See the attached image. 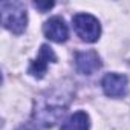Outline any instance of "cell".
<instances>
[{
    "instance_id": "cell-1",
    "label": "cell",
    "mask_w": 130,
    "mask_h": 130,
    "mask_svg": "<svg viewBox=\"0 0 130 130\" xmlns=\"http://www.w3.org/2000/svg\"><path fill=\"white\" fill-rule=\"evenodd\" d=\"M71 101V93L66 89L54 87L37 96L34 103L32 119L34 124L41 128L54 127L64 115Z\"/></svg>"
},
{
    "instance_id": "cell-2",
    "label": "cell",
    "mask_w": 130,
    "mask_h": 130,
    "mask_svg": "<svg viewBox=\"0 0 130 130\" xmlns=\"http://www.w3.org/2000/svg\"><path fill=\"white\" fill-rule=\"evenodd\" d=\"M2 12V25L5 29L11 31L15 35H20L28 25L26 6L22 2H2L0 5Z\"/></svg>"
},
{
    "instance_id": "cell-3",
    "label": "cell",
    "mask_w": 130,
    "mask_h": 130,
    "mask_svg": "<svg viewBox=\"0 0 130 130\" xmlns=\"http://www.w3.org/2000/svg\"><path fill=\"white\" fill-rule=\"evenodd\" d=\"M77 35L87 43H95L101 35V25L92 14H77L72 19Z\"/></svg>"
},
{
    "instance_id": "cell-4",
    "label": "cell",
    "mask_w": 130,
    "mask_h": 130,
    "mask_svg": "<svg viewBox=\"0 0 130 130\" xmlns=\"http://www.w3.org/2000/svg\"><path fill=\"white\" fill-rule=\"evenodd\" d=\"M101 68V58L95 51H81L75 54V69L78 74L92 75Z\"/></svg>"
},
{
    "instance_id": "cell-5",
    "label": "cell",
    "mask_w": 130,
    "mask_h": 130,
    "mask_svg": "<svg viewBox=\"0 0 130 130\" xmlns=\"http://www.w3.org/2000/svg\"><path fill=\"white\" fill-rule=\"evenodd\" d=\"M103 90L107 96L110 98H121L127 93V87H128V81L125 75H119V74H107L103 81H101Z\"/></svg>"
},
{
    "instance_id": "cell-6",
    "label": "cell",
    "mask_w": 130,
    "mask_h": 130,
    "mask_svg": "<svg viewBox=\"0 0 130 130\" xmlns=\"http://www.w3.org/2000/svg\"><path fill=\"white\" fill-rule=\"evenodd\" d=\"M55 61H57V55L54 54L52 47H49L47 44H41L38 57L31 63V66H29V74L32 77H35V78H43L46 71H47L49 63H55Z\"/></svg>"
},
{
    "instance_id": "cell-7",
    "label": "cell",
    "mask_w": 130,
    "mask_h": 130,
    "mask_svg": "<svg viewBox=\"0 0 130 130\" xmlns=\"http://www.w3.org/2000/svg\"><path fill=\"white\" fill-rule=\"evenodd\" d=\"M43 32L44 35L55 41V43H63L69 37V29L68 25L61 17H51L44 25H43Z\"/></svg>"
},
{
    "instance_id": "cell-8",
    "label": "cell",
    "mask_w": 130,
    "mask_h": 130,
    "mask_svg": "<svg viewBox=\"0 0 130 130\" xmlns=\"http://www.w3.org/2000/svg\"><path fill=\"white\" fill-rule=\"evenodd\" d=\"M90 127V119L89 115L83 110L72 113L66 121L63 122L60 130H89Z\"/></svg>"
},
{
    "instance_id": "cell-9",
    "label": "cell",
    "mask_w": 130,
    "mask_h": 130,
    "mask_svg": "<svg viewBox=\"0 0 130 130\" xmlns=\"http://www.w3.org/2000/svg\"><path fill=\"white\" fill-rule=\"evenodd\" d=\"M34 6L38 8V9H41V11H46V9H51V8L54 6V2H46V3H43V2H35Z\"/></svg>"
},
{
    "instance_id": "cell-10",
    "label": "cell",
    "mask_w": 130,
    "mask_h": 130,
    "mask_svg": "<svg viewBox=\"0 0 130 130\" xmlns=\"http://www.w3.org/2000/svg\"><path fill=\"white\" fill-rule=\"evenodd\" d=\"M17 130H29V128H26V127H20V128H17Z\"/></svg>"
}]
</instances>
